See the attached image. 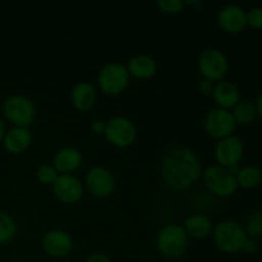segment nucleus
Listing matches in <instances>:
<instances>
[{"mask_svg": "<svg viewBox=\"0 0 262 262\" xmlns=\"http://www.w3.org/2000/svg\"><path fill=\"white\" fill-rule=\"evenodd\" d=\"M201 177V164L192 150L179 147L169 151L163 161V178L174 191H183Z\"/></svg>", "mask_w": 262, "mask_h": 262, "instance_id": "1", "label": "nucleus"}, {"mask_svg": "<svg viewBox=\"0 0 262 262\" xmlns=\"http://www.w3.org/2000/svg\"><path fill=\"white\" fill-rule=\"evenodd\" d=\"M156 247L165 257L178 258L188 247V234L181 225H165L156 238Z\"/></svg>", "mask_w": 262, "mask_h": 262, "instance_id": "2", "label": "nucleus"}, {"mask_svg": "<svg viewBox=\"0 0 262 262\" xmlns=\"http://www.w3.org/2000/svg\"><path fill=\"white\" fill-rule=\"evenodd\" d=\"M247 235L241 224L233 220L219 223L214 229V241L223 252L237 253L243 250Z\"/></svg>", "mask_w": 262, "mask_h": 262, "instance_id": "3", "label": "nucleus"}, {"mask_svg": "<svg viewBox=\"0 0 262 262\" xmlns=\"http://www.w3.org/2000/svg\"><path fill=\"white\" fill-rule=\"evenodd\" d=\"M3 112L5 118L15 127H26L32 124L36 117V107L28 97L14 95L4 101Z\"/></svg>", "mask_w": 262, "mask_h": 262, "instance_id": "4", "label": "nucleus"}, {"mask_svg": "<svg viewBox=\"0 0 262 262\" xmlns=\"http://www.w3.org/2000/svg\"><path fill=\"white\" fill-rule=\"evenodd\" d=\"M204 182L207 189L219 197L232 196L238 188L235 177L220 165L209 166L204 173Z\"/></svg>", "mask_w": 262, "mask_h": 262, "instance_id": "5", "label": "nucleus"}, {"mask_svg": "<svg viewBox=\"0 0 262 262\" xmlns=\"http://www.w3.org/2000/svg\"><path fill=\"white\" fill-rule=\"evenodd\" d=\"M129 82L127 67L119 63H110L101 69L99 74L100 90L105 95L115 96L125 90Z\"/></svg>", "mask_w": 262, "mask_h": 262, "instance_id": "6", "label": "nucleus"}, {"mask_svg": "<svg viewBox=\"0 0 262 262\" xmlns=\"http://www.w3.org/2000/svg\"><path fill=\"white\" fill-rule=\"evenodd\" d=\"M199 69L205 79L211 82L220 81L229 69L227 55L219 49H207L200 55Z\"/></svg>", "mask_w": 262, "mask_h": 262, "instance_id": "7", "label": "nucleus"}, {"mask_svg": "<svg viewBox=\"0 0 262 262\" xmlns=\"http://www.w3.org/2000/svg\"><path fill=\"white\" fill-rule=\"evenodd\" d=\"M104 135L107 141L117 147H128L137 137L135 124L129 119L123 117H114L106 122Z\"/></svg>", "mask_w": 262, "mask_h": 262, "instance_id": "8", "label": "nucleus"}, {"mask_svg": "<svg viewBox=\"0 0 262 262\" xmlns=\"http://www.w3.org/2000/svg\"><path fill=\"white\" fill-rule=\"evenodd\" d=\"M235 127H237V123L229 110L217 107V109L210 110L205 118V129L215 138L223 140V138L233 136Z\"/></svg>", "mask_w": 262, "mask_h": 262, "instance_id": "9", "label": "nucleus"}, {"mask_svg": "<svg viewBox=\"0 0 262 262\" xmlns=\"http://www.w3.org/2000/svg\"><path fill=\"white\" fill-rule=\"evenodd\" d=\"M245 152L243 141L237 136H229L219 141L215 148V158L223 168H230L239 164Z\"/></svg>", "mask_w": 262, "mask_h": 262, "instance_id": "10", "label": "nucleus"}, {"mask_svg": "<svg viewBox=\"0 0 262 262\" xmlns=\"http://www.w3.org/2000/svg\"><path fill=\"white\" fill-rule=\"evenodd\" d=\"M86 184L90 193L96 199H106L114 192L115 179L107 169L95 166L86 174Z\"/></svg>", "mask_w": 262, "mask_h": 262, "instance_id": "11", "label": "nucleus"}, {"mask_svg": "<svg viewBox=\"0 0 262 262\" xmlns=\"http://www.w3.org/2000/svg\"><path fill=\"white\" fill-rule=\"evenodd\" d=\"M54 194L60 202L67 205L76 204L83 194V187L78 178L71 174H60L53 184Z\"/></svg>", "mask_w": 262, "mask_h": 262, "instance_id": "12", "label": "nucleus"}, {"mask_svg": "<svg viewBox=\"0 0 262 262\" xmlns=\"http://www.w3.org/2000/svg\"><path fill=\"white\" fill-rule=\"evenodd\" d=\"M220 28L228 33H239L247 27L246 10L239 5H227L222 8L217 14Z\"/></svg>", "mask_w": 262, "mask_h": 262, "instance_id": "13", "label": "nucleus"}, {"mask_svg": "<svg viewBox=\"0 0 262 262\" xmlns=\"http://www.w3.org/2000/svg\"><path fill=\"white\" fill-rule=\"evenodd\" d=\"M42 247L45 252L53 257H63L72 251L73 241L64 230H50L43 237Z\"/></svg>", "mask_w": 262, "mask_h": 262, "instance_id": "14", "label": "nucleus"}, {"mask_svg": "<svg viewBox=\"0 0 262 262\" xmlns=\"http://www.w3.org/2000/svg\"><path fill=\"white\" fill-rule=\"evenodd\" d=\"M4 147L7 148L8 152L14 154H22L30 147L31 142H32V135L26 127H14L5 132L4 138Z\"/></svg>", "mask_w": 262, "mask_h": 262, "instance_id": "15", "label": "nucleus"}, {"mask_svg": "<svg viewBox=\"0 0 262 262\" xmlns=\"http://www.w3.org/2000/svg\"><path fill=\"white\" fill-rule=\"evenodd\" d=\"M215 102L219 105L220 109L229 110L234 107L241 101L239 89L229 81H222L215 86L212 92Z\"/></svg>", "mask_w": 262, "mask_h": 262, "instance_id": "16", "label": "nucleus"}, {"mask_svg": "<svg viewBox=\"0 0 262 262\" xmlns=\"http://www.w3.org/2000/svg\"><path fill=\"white\" fill-rule=\"evenodd\" d=\"M82 163V154L74 147H66L58 151L54 158V168L58 173L69 174L77 170Z\"/></svg>", "mask_w": 262, "mask_h": 262, "instance_id": "17", "label": "nucleus"}, {"mask_svg": "<svg viewBox=\"0 0 262 262\" xmlns=\"http://www.w3.org/2000/svg\"><path fill=\"white\" fill-rule=\"evenodd\" d=\"M155 60L148 55H136L128 61L127 71L129 76L138 79H148L156 73Z\"/></svg>", "mask_w": 262, "mask_h": 262, "instance_id": "18", "label": "nucleus"}, {"mask_svg": "<svg viewBox=\"0 0 262 262\" xmlns=\"http://www.w3.org/2000/svg\"><path fill=\"white\" fill-rule=\"evenodd\" d=\"M72 102L79 112H87L96 102V90L89 82H81L72 91Z\"/></svg>", "mask_w": 262, "mask_h": 262, "instance_id": "19", "label": "nucleus"}, {"mask_svg": "<svg viewBox=\"0 0 262 262\" xmlns=\"http://www.w3.org/2000/svg\"><path fill=\"white\" fill-rule=\"evenodd\" d=\"M184 230L191 237L201 239L209 237L212 230V224L205 215H192L184 223Z\"/></svg>", "mask_w": 262, "mask_h": 262, "instance_id": "20", "label": "nucleus"}, {"mask_svg": "<svg viewBox=\"0 0 262 262\" xmlns=\"http://www.w3.org/2000/svg\"><path fill=\"white\" fill-rule=\"evenodd\" d=\"M237 184L245 189H252L260 186L262 182V170L256 165H248L241 169L237 176Z\"/></svg>", "mask_w": 262, "mask_h": 262, "instance_id": "21", "label": "nucleus"}, {"mask_svg": "<svg viewBox=\"0 0 262 262\" xmlns=\"http://www.w3.org/2000/svg\"><path fill=\"white\" fill-rule=\"evenodd\" d=\"M233 118L237 124L247 125L251 124L257 117L256 105L251 101H239L233 107Z\"/></svg>", "mask_w": 262, "mask_h": 262, "instance_id": "22", "label": "nucleus"}, {"mask_svg": "<svg viewBox=\"0 0 262 262\" xmlns=\"http://www.w3.org/2000/svg\"><path fill=\"white\" fill-rule=\"evenodd\" d=\"M246 235L252 239H262V212L261 211H253L252 214L248 215L245 223Z\"/></svg>", "mask_w": 262, "mask_h": 262, "instance_id": "23", "label": "nucleus"}, {"mask_svg": "<svg viewBox=\"0 0 262 262\" xmlns=\"http://www.w3.org/2000/svg\"><path fill=\"white\" fill-rule=\"evenodd\" d=\"M17 233L15 222L7 214L0 211V245L10 242Z\"/></svg>", "mask_w": 262, "mask_h": 262, "instance_id": "24", "label": "nucleus"}, {"mask_svg": "<svg viewBox=\"0 0 262 262\" xmlns=\"http://www.w3.org/2000/svg\"><path fill=\"white\" fill-rule=\"evenodd\" d=\"M36 177H37L38 181L43 184H54V182L56 181V178L59 177L58 171L54 168L53 165H49V164H43L36 171Z\"/></svg>", "mask_w": 262, "mask_h": 262, "instance_id": "25", "label": "nucleus"}, {"mask_svg": "<svg viewBox=\"0 0 262 262\" xmlns=\"http://www.w3.org/2000/svg\"><path fill=\"white\" fill-rule=\"evenodd\" d=\"M156 5L161 12L168 13V14H177L184 9L186 3L182 0H159Z\"/></svg>", "mask_w": 262, "mask_h": 262, "instance_id": "26", "label": "nucleus"}, {"mask_svg": "<svg viewBox=\"0 0 262 262\" xmlns=\"http://www.w3.org/2000/svg\"><path fill=\"white\" fill-rule=\"evenodd\" d=\"M247 17V26L255 28V30H261L262 28V7H253L248 12H246Z\"/></svg>", "mask_w": 262, "mask_h": 262, "instance_id": "27", "label": "nucleus"}, {"mask_svg": "<svg viewBox=\"0 0 262 262\" xmlns=\"http://www.w3.org/2000/svg\"><path fill=\"white\" fill-rule=\"evenodd\" d=\"M242 251H245L246 253H250V255H252V253H256L258 251L257 241L247 237L245 245H243V250Z\"/></svg>", "mask_w": 262, "mask_h": 262, "instance_id": "28", "label": "nucleus"}, {"mask_svg": "<svg viewBox=\"0 0 262 262\" xmlns=\"http://www.w3.org/2000/svg\"><path fill=\"white\" fill-rule=\"evenodd\" d=\"M199 89H200V92H201L202 95H211L212 92H214L215 84H214V82L209 81V79H204V81L200 83Z\"/></svg>", "mask_w": 262, "mask_h": 262, "instance_id": "29", "label": "nucleus"}, {"mask_svg": "<svg viewBox=\"0 0 262 262\" xmlns=\"http://www.w3.org/2000/svg\"><path fill=\"white\" fill-rule=\"evenodd\" d=\"M105 128H106V122L101 119H95L91 123V129L92 132L96 133V135H104Z\"/></svg>", "mask_w": 262, "mask_h": 262, "instance_id": "30", "label": "nucleus"}, {"mask_svg": "<svg viewBox=\"0 0 262 262\" xmlns=\"http://www.w3.org/2000/svg\"><path fill=\"white\" fill-rule=\"evenodd\" d=\"M86 262H110V258L104 253H94L87 258Z\"/></svg>", "mask_w": 262, "mask_h": 262, "instance_id": "31", "label": "nucleus"}, {"mask_svg": "<svg viewBox=\"0 0 262 262\" xmlns=\"http://www.w3.org/2000/svg\"><path fill=\"white\" fill-rule=\"evenodd\" d=\"M256 110H257V117H260V119L262 120V92L258 95L257 101H256Z\"/></svg>", "mask_w": 262, "mask_h": 262, "instance_id": "32", "label": "nucleus"}, {"mask_svg": "<svg viewBox=\"0 0 262 262\" xmlns=\"http://www.w3.org/2000/svg\"><path fill=\"white\" fill-rule=\"evenodd\" d=\"M4 136H5V125L4 123H3V120L0 119V141H3Z\"/></svg>", "mask_w": 262, "mask_h": 262, "instance_id": "33", "label": "nucleus"}]
</instances>
